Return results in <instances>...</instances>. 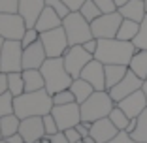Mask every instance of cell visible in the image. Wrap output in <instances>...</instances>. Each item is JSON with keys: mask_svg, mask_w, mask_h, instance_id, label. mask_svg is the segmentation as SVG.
Segmentation results:
<instances>
[{"mask_svg": "<svg viewBox=\"0 0 147 143\" xmlns=\"http://www.w3.org/2000/svg\"><path fill=\"white\" fill-rule=\"evenodd\" d=\"M53 105V98L45 89L36 92H23L21 96L13 98V113L21 121L28 117H43L51 113Z\"/></svg>", "mask_w": 147, "mask_h": 143, "instance_id": "1", "label": "cell"}, {"mask_svg": "<svg viewBox=\"0 0 147 143\" xmlns=\"http://www.w3.org/2000/svg\"><path fill=\"white\" fill-rule=\"evenodd\" d=\"M138 51L132 42H123V40H98V49L94 53V58L102 64H121L128 66L134 53Z\"/></svg>", "mask_w": 147, "mask_h": 143, "instance_id": "2", "label": "cell"}, {"mask_svg": "<svg viewBox=\"0 0 147 143\" xmlns=\"http://www.w3.org/2000/svg\"><path fill=\"white\" fill-rule=\"evenodd\" d=\"M43 75V81H45V91L49 94H57V92L61 91H66L70 89L72 85L74 77L68 74V70L64 68V60L61 58H47V60L43 62V66L40 68Z\"/></svg>", "mask_w": 147, "mask_h": 143, "instance_id": "3", "label": "cell"}, {"mask_svg": "<svg viewBox=\"0 0 147 143\" xmlns=\"http://www.w3.org/2000/svg\"><path fill=\"white\" fill-rule=\"evenodd\" d=\"M115 105L117 104L111 100L108 91H94L92 96H89L79 105V109H81V121L94 122V121H100V119H106V117H109V113H111V109Z\"/></svg>", "mask_w": 147, "mask_h": 143, "instance_id": "4", "label": "cell"}, {"mask_svg": "<svg viewBox=\"0 0 147 143\" xmlns=\"http://www.w3.org/2000/svg\"><path fill=\"white\" fill-rule=\"evenodd\" d=\"M62 28H64L66 36H68L70 45H83L85 42L94 38L91 30V23L79 11H72L70 15H66L62 19Z\"/></svg>", "mask_w": 147, "mask_h": 143, "instance_id": "5", "label": "cell"}, {"mask_svg": "<svg viewBox=\"0 0 147 143\" xmlns=\"http://www.w3.org/2000/svg\"><path fill=\"white\" fill-rule=\"evenodd\" d=\"M0 70L2 74L23 72V45L19 40H6L0 53Z\"/></svg>", "mask_w": 147, "mask_h": 143, "instance_id": "6", "label": "cell"}, {"mask_svg": "<svg viewBox=\"0 0 147 143\" xmlns=\"http://www.w3.org/2000/svg\"><path fill=\"white\" fill-rule=\"evenodd\" d=\"M40 42H42L43 49L47 58H61L64 56V53L68 51L70 44H68V36H66L64 28L59 26L55 30H47L40 34Z\"/></svg>", "mask_w": 147, "mask_h": 143, "instance_id": "7", "label": "cell"}, {"mask_svg": "<svg viewBox=\"0 0 147 143\" xmlns=\"http://www.w3.org/2000/svg\"><path fill=\"white\" fill-rule=\"evenodd\" d=\"M123 23V15L119 11H113V13H102L98 19L91 23V30L92 36L96 40H111L117 38V30Z\"/></svg>", "mask_w": 147, "mask_h": 143, "instance_id": "8", "label": "cell"}, {"mask_svg": "<svg viewBox=\"0 0 147 143\" xmlns=\"http://www.w3.org/2000/svg\"><path fill=\"white\" fill-rule=\"evenodd\" d=\"M92 58H94V56H92L91 53H87L85 49H83V45H70L68 51L62 56L64 68L68 70V74L72 75L74 79H78L79 75H81L83 68H85Z\"/></svg>", "mask_w": 147, "mask_h": 143, "instance_id": "9", "label": "cell"}, {"mask_svg": "<svg viewBox=\"0 0 147 143\" xmlns=\"http://www.w3.org/2000/svg\"><path fill=\"white\" fill-rule=\"evenodd\" d=\"M51 115L55 117L57 126H59L61 132L68 130V128H76L81 122V109H79L78 102L66 104V105H53Z\"/></svg>", "mask_w": 147, "mask_h": 143, "instance_id": "10", "label": "cell"}, {"mask_svg": "<svg viewBox=\"0 0 147 143\" xmlns=\"http://www.w3.org/2000/svg\"><path fill=\"white\" fill-rule=\"evenodd\" d=\"M25 32L26 25L19 13H0V38L21 42Z\"/></svg>", "mask_w": 147, "mask_h": 143, "instance_id": "11", "label": "cell"}, {"mask_svg": "<svg viewBox=\"0 0 147 143\" xmlns=\"http://www.w3.org/2000/svg\"><path fill=\"white\" fill-rule=\"evenodd\" d=\"M142 87H143V79H140L138 75H136L134 72L128 68V74H126L121 81L117 83L113 89H109L108 92H109V96H111L113 102H115V104H119L121 100H125L126 96H130L132 92L140 91Z\"/></svg>", "mask_w": 147, "mask_h": 143, "instance_id": "12", "label": "cell"}, {"mask_svg": "<svg viewBox=\"0 0 147 143\" xmlns=\"http://www.w3.org/2000/svg\"><path fill=\"white\" fill-rule=\"evenodd\" d=\"M104 68L106 66L100 60L92 58V60L83 68V72H81L79 77L91 83L92 87H94V91H106V70Z\"/></svg>", "mask_w": 147, "mask_h": 143, "instance_id": "13", "label": "cell"}, {"mask_svg": "<svg viewBox=\"0 0 147 143\" xmlns=\"http://www.w3.org/2000/svg\"><path fill=\"white\" fill-rule=\"evenodd\" d=\"M19 134L23 136L26 143H34L45 138V128H43V119L42 117H28L23 119L19 126Z\"/></svg>", "mask_w": 147, "mask_h": 143, "instance_id": "14", "label": "cell"}, {"mask_svg": "<svg viewBox=\"0 0 147 143\" xmlns=\"http://www.w3.org/2000/svg\"><path fill=\"white\" fill-rule=\"evenodd\" d=\"M45 8V0H19V15L23 17L26 28H34L38 17Z\"/></svg>", "mask_w": 147, "mask_h": 143, "instance_id": "15", "label": "cell"}, {"mask_svg": "<svg viewBox=\"0 0 147 143\" xmlns=\"http://www.w3.org/2000/svg\"><path fill=\"white\" fill-rule=\"evenodd\" d=\"M45 60H47V55L40 40L23 49V70H40Z\"/></svg>", "mask_w": 147, "mask_h": 143, "instance_id": "16", "label": "cell"}, {"mask_svg": "<svg viewBox=\"0 0 147 143\" xmlns=\"http://www.w3.org/2000/svg\"><path fill=\"white\" fill-rule=\"evenodd\" d=\"M117 105H119L130 119H138L147 109V98H145V94H143V91L140 89V91L132 92L130 96H126L125 100H121Z\"/></svg>", "mask_w": 147, "mask_h": 143, "instance_id": "17", "label": "cell"}, {"mask_svg": "<svg viewBox=\"0 0 147 143\" xmlns=\"http://www.w3.org/2000/svg\"><path fill=\"white\" fill-rule=\"evenodd\" d=\"M117 134H119V130H117V126L109 121V117L94 121L91 124V138L94 139L96 143H108L109 139H113Z\"/></svg>", "mask_w": 147, "mask_h": 143, "instance_id": "18", "label": "cell"}, {"mask_svg": "<svg viewBox=\"0 0 147 143\" xmlns=\"http://www.w3.org/2000/svg\"><path fill=\"white\" fill-rule=\"evenodd\" d=\"M59 26H62V17H59V13H57L53 8L45 6L43 11H42V15H40L38 21H36L34 28L42 34V32H47V30H55V28H59Z\"/></svg>", "mask_w": 147, "mask_h": 143, "instance_id": "19", "label": "cell"}, {"mask_svg": "<svg viewBox=\"0 0 147 143\" xmlns=\"http://www.w3.org/2000/svg\"><path fill=\"white\" fill-rule=\"evenodd\" d=\"M117 11L123 15V19H130V21H136V23H142L147 15L143 0H128V2H126L125 6H121Z\"/></svg>", "mask_w": 147, "mask_h": 143, "instance_id": "20", "label": "cell"}, {"mask_svg": "<svg viewBox=\"0 0 147 143\" xmlns=\"http://www.w3.org/2000/svg\"><path fill=\"white\" fill-rule=\"evenodd\" d=\"M23 81H25V92H36L45 89V81L40 70H23Z\"/></svg>", "mask_w": 147, "mask_h": 143, "instance_id": "21", "label": "cell"}, {"mask_svg": "<svg viewBox=\"0 0 147 143\" xmlns=\"http://www.w3.org/2000/svg\"><path fill=\"white\" fill-rule=\"evenodd\" d=\"M70 91H72L74 98H76V102H78L79 105L85 102L89 96H92V92H94V87H92L89 81H85V79L78 77V79H74L72 85H70Z\"/></svg>", "mask_w": 147, "mask_h": 143, "instance_id": "22", "label": "cell"}, {"mask_svg": "<svg viewBox=\"0 0 147 143\" xmlns=\"http://www.w3.org/2000/svg\"><path fill=\"white\" fill-rule=\"evenodd\" d=\"M104 66H106L104 68L106 70V91L113 89L128 74V66H121V64H104Z\"/></svg>", "mask_w": 147, "mask_h": 143, "instance_id": "23", "label": "cell"}, {"mask_svg": "<svg viewBox=\"0 0 147 143\" xmlns=\"http://www.w3.org/2000/svg\"><path fill=\"white\" fill-rule=\"evenodd\" d=\"M19 126H21V119L15 115V113H9L4 115L0 119V130H2V138H9V136L19 134Z\"/></svg>", "mask_w": 147, "mask_h": 143, "instance_id": "24", "label": "cell"}, {"mask_svg": "<svg viewBox=\"0 0 147 143\" xmlns=\"http://www.w3.org/2000/svg\"><path fill=\"white\" fill-rule=\"evenodd\" d=\"M128 68L140 79L145 81L147 79V51H136L134 56H132V60H130V64H128Z\"/></svg>", "mask_w": 147, "mask_h": 143, "instance_id": "25", "label": "cell"}, {"mask_svg": "<svg viewBox=\"0 0 147 143\" xmlns=\"http://www.w3.org/2000/svg\"><path fill=\"white\" fill-rule=\"evenodd\" d=\"M140 32V23L130 21V19H123L119 30H117V40H123V42H134V38Z\"/></svg>", "mask_w": 147, "mask_h": 143, "instance_id": "26", "label": "cell"}, {"mask_svg": "<svg viewBox=\"0 0 147 143\" xmlns=\"http://www.w3.org/2000/svg\"><path fill=\"white\" fill-rule=\"evenodd\" d=\"M8 92L15 98L25 92V81H23V72H13L8 74Z\"/></svg>", "mask_w": 147, "mask_h": 143, "instance_id": "27", "label": "cell"}, {"mask_svg": "<svg viewBox=\"0 0 147 143\" xmlns=\"http://www.w3.org/2000/svg\"><path fill=\"white\" fill-rule=\"evenodd\" d=\"M136 121H138V124H136L134 132L130 134V138L134 139L136 143H147V109L136 119Z\"/></svg>", "mask_w": 147, "mask_h": 143, "instance_id": "28", "label": "cell"}, {"mask_svg": "<svg viewBox=\"0 0 147 143\" xmlns=\"http://www.w3.org/2000/svg\"><path fill=\"white\" fill-rule=\"evenodd\" d=\"M109 121L117 126V130H119V132H125L126 126H128V122H130V117L123 111L121 107H119V105H115V107L111 109V113H109Z\"/></svg>", "mask_w": 147, "mask_h": 143, "instance_id": "29", "label": "cell"}, {"mask_svg": "<svg viewBox=\"0 0 147 143\" xmlns=\"http://www.w3.org/2000/svg\"><path fill=\"white\" fill-rule=\"evenodd\" d=\"M79 13H81V15H83V17H85L89 23H92L94 19H98L100 15H102L100 8L94 4V2H92V0H87L85 4H83L81 8H79Z\"/></svg>", "mask_w": 147, "mask_h": 143, "instance_id": "30", "label": "cell"}, {"mask_svg": "<svg viewBox=\"0 0 147 143\" xmlns=\"http://www.w3.org/2000/svg\"><path fill=\"white\" fill-rule=\"evenodd\" d=\"M132 44L136 45L138 51H147V15H145V19L140 23V32H138V36L134 38Z\"/></svg>", "mask_w": 147, "mask_h": 143, "instance_id": "31", "label": "cell"}, {"mask_svg": "<svg viewBox=\"0 0 147 143\" xmlns=\"http://www.w3.org/2000/svg\"><path fill=\"white\" fill-rule=\"evenodd\" d=\"M51 98H53V104L55 105H66V104H74V102H76V98H74V94H72L70 89L57 92V94H53Z\"/></svg>", "mask_w": 147, "mask_h": 143, "instance_id": "32", "label": "cell"}, {"mask_svg": "<svg viewBox=\"0 0 147 143\" xmlns=\"http://www.w3.org/2000/svg\"><path fill=\"white\" fill-rule=\"evenodd\" d=\"M9 113H13V96L6 92L0 96V119L4 115H9Z\"/></svg>", "mask_w": 147, "mask_h": 143, "instance_id": "33", "label": "cell"}, {"mask_svg": "<svg viewBox=\"0 0 147 143\" xmlns=\"http://www.w3.org/2000/svg\"><path fill=\"white\" fill-rule=\"evenodd\" d=\"M45 6L53 8L57 13H59V17H62V19H64L66 15H70V13H72V11H70V8L64 4V2H62V0H45Z\"/></svg>", "mask_w": 147, "mask_h": 143, "instance_id": "34", "label": "cell"}, {"mask_svg": "<svg viewBox=\"0 0 147 143\" xmlns=\"http://www.w3.org/2000/svg\"><path fill=\"white\" fill-rule=\"evenodd\" d=\"M43 128H45V136H55L57 132H61L59 130V126H57V121H55V117H53L51 113H47V115H43Z\"/></svg>", "mask_w": 147, "mask_h": 143, "instance_id": "35", "label": "cell"}, {"mask_svg": "<svg viewBox=\"0 0 147 143\" xmlns=\"http://www.w3.org/2000/svg\"><path fill=\"white\" fill-rule=\"evenodd\" d=\"M38 40H40V32L36 30V28H26L25 36L21 38V45H23V49L28 47V45H32V44H36Z\"/></svg>", "mask_w": 147, "mask_h": 143, "instance_id": "36", "label": "cell"}, {"mask_svg": "<svg viewBox=\"0 0 147 143\" xmlns=\"http://www.w3.org/2000/svg\"><path fill=\"white\" fill-rule=\"evenodd\" d=\"M19 0H0V13H17Z\"/></svg>", "mask_w": 147, "mask_h": 143, "instance_id": "37", "label": "cell"}, {"mask_svg": "<svg viewBox=\"0 0 147 143\" xmlns=\"http://www.w3.org/2000/svg\"><path fill=\"white\" fill-rule=\"evenodd\" d=\"M96 6L100 8V11L102 13H113V11H117V6H115V2L113 0H92Z\"/></svg>", "mask_w": 147, "mask_h": 143, "instance_id": "38", "label": "cell"}, {"mask_svg": "<svg viewBox=\"0 0 147 143\" xmlns=\"http://www.w3.org/2000/svg\"><path fill=\"white\" fill-rule=\"evenodd\" d=\"M108 143H136V141L130 138V134H126V132H119V134H117L113 139H109Z\"/></svg>", "mask_w": 147, "mask_h": 143, "instance_id": "39", "label": "cell"}, {"mask_svg": "<svg viewBox=\"0 0 147 143\" xmlns=\"http://www.w3.org/2000/svg\"><path fill=\"white\" fill-rule=\"evenodd\" d=\"M64 136L68 138V141H70V143H79V141L83 139V138H81V134H79L76 128H68V130H64Z\"/></svg>", "mask_w": 147, "mask_h": 143, "instance_id": "40", "label": "cell"}, {"mask_svg": "<svg viewBox=\"0 0 147 143\" xmlns=\"http://www.w3.org/2000/svg\"><path fill=\"white\" fill-rule=\"evenodd\" d=\"M91 124H92V122H85V121H81L78 126H76V130L81 134V138H85V136H91Z\"/></svg>", "mask_w": 147, "mask_h": 143, "instance_id": "41", "label": "cell"}, {"mask_svg": "<svg viewBox=\"0 0 147 143\" xmlns=\"http://www.w3.org/2000/svg\"><path fill=\"white\" fill-rule=\"evenodd\" d=\"M83 49H85L87 53H91V55L94 56L96 49H98V40L92 38V40H89V42H85V44H83Z\"/></svg>", "mask_w": 147, "mask_h": 143, "instance_id": "42", "label": "cell"}, {"mask_svg": "<svg viewBox=\"0 0 147 143\" xmlns=\"http://www.w3.org/2000/svg\"><path fill=\"white\" fill-rule=\"evenodd\" d=\"M62 2L70 8V11H79V8L85 4L87 0H62Z\"/></svg>", "mask_w": 147, "mask_h": 143, "instance_id": "43", "label": "cell"}, {"mask_svg": "<svg viewBox=\"0 0 147 143\" xmlns=\"http://www.w3.org/2000/svg\"><path fill=\"white\" fill-rule=\"evenodd\" d=\"M49 141L51 143H70L68 138L64 136V132H57L55 136H49Z\"/></svg>", "mask_w": 147, "mask_h": 143, "instance_id": "44", "label": "cell"}, {"mask_svg": "<svg viewBox=\"0 0 147 143\" xmlns=\"http://www.w3.org/2000/svg\"><path fill=\"white\" fill-rule=\"evenodd\" d=\"M8 92V74H0V96Z\"/></svg>", "mask_w": 147, "mask_h": 143, "instance_id": "45", "label": "cell"}, {"mask_svg": "<svg viewBox=\"0 0 147 143\" xmlns=\"http://www.w3.org/2000/svg\"><path fill=\"white\" fill-rule=\"evenodd\" d=\"M6 141H8V143H26L25 139H23V136H21V134L9 136V138H6Z\"/></svg>", "mask_w": 147, "mask_h": 143, "instance_id": "46", "label": "cell"}, {"mask_svg": "<svg viewBox=\"0 0 147 143\" xmlns=\"http://www.w3.org/2000/svg\"><path fill=\"white\" fill-rule=\"evenodd\" d=\"M136 124H138V121H136V119H130V122H128V126H126V134H132V132H134V128H136Z\"/></svg>", "mask_w": 147, "mask_h": 143, "instance_id": "47", "label": "cell"}, {"mask_svg": "<svg viewBox=\"0 0 147 143\" xmlns=\"http://www.w3.org/2000/svg\"><path fill=\"white\" fill-rule=\"evenodd\" d=\"M113 2H115V6H117V8H121V6H125L126 2H128V0H113Z\"/></svg>", "mask_w": 147, "mask_h": 143, "instance_id": "48", "label": "cell"}, {"mask_svg": "<svg viewBox=\"0 0 147 143\" xmlns=\"http://www.w3.org/2000/svg\"><path fill=\"white\" fill-rule=\"evenodd\" d=\"M81 141H83V143H96V141H94V139H92V138H91V136H85V138H83V139H81Z\"/></svg>", "mask_w": 147, "mask_h": 143, "instance_id": "49", "label": "cell"}, {"mask_svg": "<svg viewBox=\"0 0 147 143\" xmlns=\"http://www.w3.org/2000/svg\"><path fill=\"white\" fill-rule=\"evenodd\" d=\"M142 91H143V94H145V98H147V79L143 81V87H142Z\"/></svg>", "mask_w": 147, "mask_h": 143, "instance_id": "50", "label": "cell"}, {"mask_svg": "<svg viewBox=\"0 0 147 143\" xmlns=\"http://www.w3.org/2000/svg\"><path fill=\"white\" fill-rule=\"evenodd\" d=\"M4 42H6L4 38H0V53H2V47H4Z\"/></svg>", "mask_w": 147, "mask_h": 143, "instance_id": "51", "label": "cell"}, {"mask_svg": "<svg viewBox=\"0 0 147 143\" xmlns=\"http://www.w3.org/2000/svg\"><path fill=\"white\" fill-rule=\"evenodd\" d=\"M42 143H51V141H49V138H47V136H45V138L42 139Z\"/></svg>", "mask_w": 147, "mask_h": 143, "instance_id": "52", "label": "cell"}, {"mask_svg": "<svg viewBox=\"0 0 147 143\" xmlns=\"http://www.w3.org/2000/svg\"><path fill=\"white\" fill-rule=\"evenodd\" d=\"M143 4H145V11H147V0H143Z\"/></svg>", "mask_w": 147, "mask_h": 143, "instance_id": "53", "label": "cell"}, {"mask_svg": "<svg viewBox=\"0 0 147 143\" xmlns=\"http://www.w3.org/2000/svg\"><path fill=\"white\" fill-rule=\"evenodd\" d=\"M0 143H8V141H6V139H0Z\"/></svg>", "mask_w": 147, "mask_h": 143, "instance_id": "54", "label": "cell"}, {"mask_svg": "<svg viewBox=\"0 0 147 143\" xmlns=\"http://www.w3.org/2000/svg\"><path fill=\"white\" fill-rule=\"evenodd\" d=\"M0 139H4V138H2V130H0Z\"/></svg>", "mask_w": 147, "mask_h": 143, "instance_id": "55", "label": "cell"}, {"mask_svg": "<svg viewBox=\"0 0 147 143\" xmlns=\"http://www.w3.org/2000/svg\"><path fill=\"white\" fill-rule=\"evenodd\" d=\"M0 74H2V70H0Z\"/></svg>", "mask_w": 147, "mask_h": 143, "instance_id": "56", "label": "cell"}, {"mask_svg": "<svg viewBox=\"0 0 147 143\" xmlns=\"http://www.w3.org/2000/svg\"><path fill=\"white\" fill-rule=\"evenodd\" d=\"M79 143H83V141H79Z\"/></svg>", "mask_w": 147, "mask_h": 143, "instance_id": "57", "label": "cell"}]
</instances>
